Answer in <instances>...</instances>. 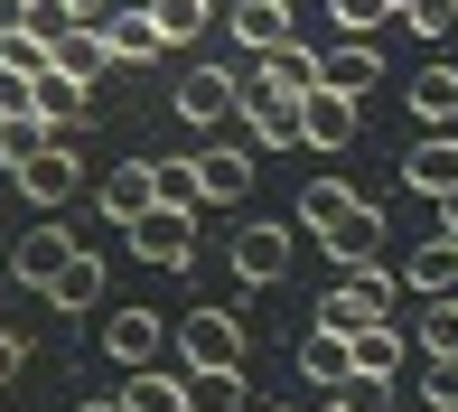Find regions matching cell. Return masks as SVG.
<instances>
[{
	"instance_id": "cell-1",
	"label": "cell",
	"mask_w": 458,
	"mask_h": 412,
	"mask_svg": "<svg viewBox=\"0 0 458 412\" xmlns=\"http://www.w3.org/2000/svg\"><path fill=\"white\" fill-rule=\"evenodd\" d=\"M393 291H403V272H384V262H356V272L337 281V291L318 300V328H337V338H365V328L393 319Z\"/></svg>"
},
{
	"instance_id": "cell-2",
	"label": "cell",
	"mask_w": 458,
	"mask_h": 412,
	"mask_svg": "<svg viewBox=\"0 0 458 412\" xmlns=\"http://www.w3.org/2000/svg\"><path fill=\"white\" fill-rule=\"evenodd\" d=\"M290 253H300V225H272V216H243L234 225V281H253V291L290 281Z\"/></svg>"
},
{
	"instance_id": "cell-3",
	"label": "cell",
	"mask_w": 458,
	"mask_h": 412,
	"mask_svg": "<svg viewBox=\"0 0 458 412\" xmlns=\"http://www.w3.org/2000/svg\"><path fill=\"white\" fill-rule=\"evenodd\" d=\"M178 365H225V375H243V319L234 309H187L178 319Z\"/></svg>"
},
{
	"instance_id": "cell-4",
	"label": "cell",
	"mask_w": 458,
	"mask_h": 412,
	"mask_svg": "<svg viewBox=\"0 0 458 412\" xmlns=\"http://www.w3.org/2000/svg\"><path fill=\"white\" fill-rule=\"evenodd\" d=\"M122 235H131V253L159 262V272H187V262H197V216H187V206H150V216L122 225Z\"/></svg>"
},
{
	"instance_id": "cell-5",
	"label": "cell",
	"mask_w": 458,
	"mask_h": 412,
	"mask_svg": "<svg viewBox=\"0 0 458 412\" xmlns=\"http://www.w3.org/2000/svg\"><path fill=\"white\" fill-rule=\"evenodd\" d=\"M10 188L29 197V206H66L75 188H85V159H75L66 141H38V150L19 159V169H10Z\"/></svg>"
},
{
	"instance_id": "cell-6",
	"label": "cell",
	"mask_w": 458,
	"mask_h": 412,
	"mask_svg": "<svg viewBox=\"0 0 458 412\" xmlns=\"http://www.w3.org/2000/svg\"><path fill=\"white\" fill-rule=\"evenodd\" d=\"M169 103H178V122H187V132H216V122L234 113V66H178Z\"/></svg>"
},
{
	"instance_id": "cell-7",
	"label": "cell",
	"mask_w": 458,
	"mask_h": 412,
	"mask_svg": "<svg viewBox=\"0 0 458 412\" xmlns=\"http://www.w3.org/2000/svg\"><path fill=\"white\" fill-rule=\"evenodd\" d=\"M94 206H103V225H140L159 206V159H122V169H103Z\"/></svg>"
},
{
	"instance_id": "cell-8",
	"label": "cell",
	"mask_w": 458,
	"mask_h": 412,
	"mask_svg": "<svg viewBox=\"0 0 458 412\" xmlns=\"http://www.w3.org/2000/svg\"><path fill=\"white\" fill-rule=\"evenodd\" d=\"M75 253H85V244H75L66 225H29V235H19V253H10V281H19V291H47Z\"/></svg>"
},
{
	"instance_id": "cell-9",
	"label": "cell",
	"mask_w": 458,
	"mask_h": 412,
	"mask_svg": "<svg viewBox=\"0 0 458 412\" xmlns=\"http://www.w3.org/2000/svg\"><path fill=\"white\" fill-rule=\"evenodd\" d=\"M103 47H113V66H159V56H169V38H159L150 0H122V10L103 19Z\"/></svg>"
},
{
	"instance_id": "cell-10",
	"label": "cell",
	"mask_w": 458,
	"mask_h": 412,
	"mask_svg": "<svg viewBox=\"0 0 458 412\" xmlns=\"http://www.w3.org/2000/svg\"><path fill=\"white\" fill-rule=\"evenodd\" d=\"M159 347H169V319H159V309H113V319H103V356L113 365H159Z\"/></svg>"
},
{
	"instance_id": "cell-11",
	"label": "cell",
	"mask_w": 458,
	"mask_h": 412,
	"mask_svg": "<svg viewBox=\"0 0 458 412\" xmlns=\"http://www.w3.org/2000/svg\"><path fill=\"white\" fill-rule=\"evenodd\" d=\"M225 29H234L243 56H272V47L300 38V19H290V0H234V10H225Z\"/></svg>"
},
{
	"instance_id": "cell-12",
	"label": "cell",
	"mask_w": 458,
	"mask_h": 412,
	"mask_svg": "<svg viewBox=\"0 0 458 412\" xmlns=\"http://www.w3.org/2000/svg\"><path fill=\"white\" fill-rule=\"evenodd\" d=\"M356 94H337V85H309L300 94V132H309V150H346V141H356Z\"/></svg>"
},
{
	"instance_id": "cell-13",
	"label": "cell",
	"mask_w": 458,
	"mask_h": 412,
	"mask_svg": "<svg viewBox=\"0 0 458 412\" xmlns=\"http://www.w3.org/2000/svg\"><path fill=\"white\" fill-rule=\"evenodd\" d=\"M318 253L337 262V272H356V262H374V253H384V216H374V206L356 197V206H346V216L327 225V235H318Z\"/></svg>"
},
{
	"instance_id": "cell-14",
	"label": "cell",
	"mask_w": 458,
	"mask_h": 412,
	"mask_svg": "<svg viewBox=\"0 0 458 412\" xmlns=\"http://www.w3.org/2000/svg\"><path fill=\"white\" fill-rule=\"evenodd\" d=\"M403 178H411L430 206H440V197L458 188V132H421V141L403 150Z\"/></svg>"
},
{
	"instance_id": "cell-15",
	"label": "cell",
	"mask_w": 458,
	"mask_h": 412,
	"mask_svg": "<svg viewBox=\"0 0 458 412\" xmlns=\"http://www.w3.org/2000/svg\"><path fill=\"white\" fill-rule=\"evenodd\" d=\"M318 85H337V94H374V85H384V56H374V38H337V47H327L318 56Z\"/></svg>"
},
{
	"instance_id": "cell-16",
	"label": "cell",
	"mask_w": 458,
	"mask_h": 412,
	"mask_svg": "<svg viewBox=\"0 0 458 412\" xmlns=\"http://www.w3.org/2000/svg\"><path fill=\"white\" fill-rule=\"evenodd\" d=\"M122 412H187V375H169V365H122Z\"/></svg>"
},
{
	"instance_id": "cell-17",
	"label": "cell",
	"mask_w": 458,
	"mask_h": 412,
	"mask_svg": "<svg viewBox=\"0 0 458 412\" xmlns=\"http://www.w3.org/2000/svg\"><path fill=\"white\" fill-rule=\"evenodd\" d=\"M197 188L206 206H243L253 197V150H197Z\"/></svg>"
},
{
	"instance_id": "cell-18",
	"label": "cell",
	"mask_w": 458,
	"mask_h": 412,
	"mask_svg": "<svg viewBox=\"0 0 458 412\" xmlns=\"http://www.w3.org/2000/svg\"><path fill=\"white\" fill-rule=\"evenodd\" d=\"M300 375L318 384V394H327V384H346V375H356V338H337V328H309V338H300Z\"/></svg>"
},
{
	"instance_id": "cell-19",
	"label": "cell",
	"mask_w": 458,
	"mask_h": 412,
	"mask_svg": "<svg viewBox=\"0 0 458 412\" xmlns=\"http://www.w3.org/2000/svg\"><path fill=\"white\" fill-rule=\"evenodd\" d=\"M85 103H94V85H75V75H38V85H29V113L47 122V132H75Z\"/></svg>"
},
{
	"instance_id": "cell-20",
	"label": "cell",
	"mask_w": 458,
	"mask_h": 412,
	"mask_svg": "<svg viewBox=\"0 0 458 412\" xmlns=\"http://www.w3.org/2000/svg\"><path fill=\"white\" fill-rule=\"evenodd\" d=\"M403 291H411V300H440V291H458V244H449V235H430L421 253L403 262Z\"/></svg>"
},
{
	"instance_id": "cell-21",
	"label": "cell",
	"mask_w": 458,
	"mask_h": 412,
	"mask_svg": "<svg viewBox=\"0 0 458 412\" xmlns=\"http://www.w3.org/2000/svg\"><path fill=\"white\" fill-rule=\"evenodd\" d=\"M411 113H421V132H449V122H458V66L430 56V66L411 75Z\"/></svg>"
},
{
	"instance_id": "cell-22",
	"label": "cell",
	"mask_w": 458,
	"mask_h": 412,
	"mask_svg": "<svg viewBox=\"0 0 458 412\" xmlns=\"http://www.w3.org/2000/svg\"><path fill=\"white\" fill-rule=\"evenodd\" d=\"M346 206H356V188H346V178H309V188H300V206H290V225H309V235H327V225H337Z\"/></svg>"
},
{
	"instance_id": "cell-23",
	"label": "cell",
	"mask_w": 458,
	"mask_h": 412,
	"mask_svg": "<svg viewBox=\"0 0 458 412\" xmlns=\"http://www.w3.org/2000/svg\"><path fill=\"white\" fill-rule=\"evenodd\" d=\"M56 75H75V85L113 75V47H103V29H66V38H56Z\"/></svg>"
},
{
	"instance_id": "cell-24",
	"label": "cell",
	"mask_w": 458,
	"mask_h": 412,
	"mask_svg": "<svg viewBox=\"0 0 458 412\" xmlns=\"http://www.w3.org/2000/svg\"><path fill=\"white\" fill-rule=\"evenodd\" d=\"M47 300H56V309H66V319H85V309L103 300V262H94V253H75V262H66V272H56V281H47Z\"/></svg>"
},
{
	"instance_id": "cell-25",
	"label": "cell",
	"mask_w": 458,
	"mask_h": 412,
	"mask_svg": "<svg viewBox=\"0 0 458 412\" xmlns=\"http://www.w3.org/2000/svg\"><path fill=\"white\" fill-rule=\"evenodd\" d=\"M253 66L272 75L281 94H309V85H318V47H309V38H290V47H272V56H253Z\"/></svg>"
},
{
	"instance_id": "cell-26",
	"label": "cell",
	"mask_w": 458,
	"mask_h": 412,
	"mask_svg": "<svg viewBox=\"0 0 458 412\" xmlns=\"http://www.w3.org/2000/svg\"><path fill=\"white\" fill-rule=\"evenodd\" d=\"M187 412H243V375H225V365H187Z\"/></svg>"
},
{
	"instance_id": "cell-27",
	"label": "cell",
	"mask_w": 458,
	"mask_h": 412,
	"mask_svg": "<svg viewBox=\"0 0 458 412\" xmlns=\"http://www.w3.org/2000/svg\"><path fill=\"white\" fill-rule=\"evenodd\" d=\"M411 347H421V356H458V291L421 300V328H411Z\"/></svg>"
},
{
	"instance_id": "cell-28",
	"label": "cell",
	"mask_w": 458,
	"mask_h": 412,
	"mask_svg": "<svg viewBox=\"0 0 458 412\" xmlns=\"http://www.w3.org/2000/svg\"><path fill=\"white\" fill-rule=\"evenodd\" d=\"M150 19H159V38H169V47H187V38L216 29V0H150Z\"/></svg>"
},
{
	"instance_id": "cell-29",
	"label": "cell",
	"mask_w": 458,
	"mask_h": 412,
	"mask_svg": "<svg viewBox=\"0 0 458 412\" xmlns=\"http://www.w3.org/2000/svg\"><path fill=\"white\" fill-rule=\"evenodd\" d=\"M403 356H411V338H403V328H365V338H356V375H403Z\"/></svg>"
},
{
	"instance_id": "cell-30",
	"label": "cell",
	"mask_w": 458,
	"mask_h": 412,
	"mask_svg": "<svg viewBox=\"0 0 458 412\" xmlns=\"http://www.w3.org/2000/svg\"><path fill=\"white\" fill-rule=\"evenodd\" d=\"M159 206H187V216L206 206V188H197V150H169V159H159Z\"/></svg>"
},
{
	"instance_id": "cell-31",
	"label": "cell",
	"mask_w": 458,
	"mask_h": 412,
	"mask_svg": "<svg viewBox=\"0 0 458 412\" xmlns=\"http://www.w3.org/2000/svg\"><path fill=\"white\" fill-rule=\"evenodd\" d=\"M327 19H337V38H374L384 19H403L393 0H327Z\"/></svg>"
},
{
	"instance_id": "cell-32",
	"label": "cell",
	"mask_w": 458,
	"mask_h": 412,
	"mask_svg": "<svg viewBox=\"0 0 458 412\" xmlns=\"http://www.w3.org/2000/svg\"><path fill=\"white\" fill-rule=\"evenodd\" d=\"M327 403H346V412H393V375H346V384H327Z\"/></svg>"
},
{
	"instance_id": "cell-33",
	"label": "cell",
	"mask_w": 458,
	"mask_h": 412,
	"mask_svg": "<svg viewBox=\"0 0 458 412\" xmlns=\"http://www.w3.org/2000/svg\"><path fill=\"white\" fill-rule=\"evenodd\" d=\"M421 403L430 412H458V356H421Z\"/></svg>"
},
{
	"instance_id": "cell-34",
	"label": "cell",
	"mask_w": 458,
	"mask_h": 412,
	"mask_svg": "<svg viewBox=\"0 0 458 412\" xmlns=\"http://www.w3.org/2000/svg\"><path fill=\"white\" fill-rule=\"evenodd\" d=\"M403 29L411 38H449L458 29V0H403Z\"/></svg>"
},
{
	"instance_id": "cell-35",
	"label": "cell",
	"mask_w": 458,
	"mask_h": 412,
	"mask_svg": "<svg viewBox=\"0 0 458 412\" xmlns=\"http://www.w3.org/2000/svg\"><path fill=\"white\" fill-rule=\"evenodd\" d=\"M0 122H29V75H0Z\"/></svg>"
},
{
	"instance_id": "cell-36",
	"label": "cell",
	"mask_w": 458,
	"mask_h": 412,
	"mask_svg": "<svg viewBox=\"0 0 458 412\" xmlns=\"http://www.w3.org/2000/svg\"><path fill=\"white\" fill-rule=\"evenodd\" d=\"M19 365H29V347H19V328H0V384H19Z\"/></svg>"
},
{
	"instance_id": "cell-37",
	"label": "cell",
	"mask_w": 458,
	"mask_h": 412,
	"mask_svg": "<svg viewBox=\"0 0 458 412\" xmlns=\"http://www.w3.org/2000/svg\"><path fill=\"white\" fill-rule=\"evenodd\" d=\"M66 10H75V29H103V19H113L122 0H66Z\"/></svg>"
},
{
	"instance_id": "cell-38",
	"label": "cell",
	"mask_w": 458,
	"mask_h": 412,
	"mask_svg": "<svg viewBox=\"0 0 458 412\" xmlns=\"http://www.w3.org/2000/svg\"><path fill=\"white\" fill-rule=\"evenodd\" d=\"M440 235H449V244H458V188H449V197H440Z\"/></svg>"
},
{
	"instance_id": "cell-39",
	"label": "cell",
	"mask_w": 458,
	"mask_h": 412,
	"mask_svg": "<svg viewBox=\"0 0 458 412\" xmlns=\"http://www.w3.org/2000/svg\"><path fill=\"white\" fill-rule=\"evenodd\" d=\"M75 412H122V394H94V403H75Z\"/></svg>"
},
{
	"instance_id": "cell-40",
	"label": "cell",
	"mask_w": 458,
	"mask_h": 412,
	"mask_svg": "<svg viewBox=\"0 0 458 412\" xmlns=\"http://www.w3.org/2000/svg\"><path fill=\"white\" fill-rule=\"evenodd\" d=\"M318 412H346V403H327V394H318Z\"/></svg>"
},
{
	"instance_id": "cell-41",
	"label": "cell",
	"mask_w": 458,
	"mask_h": 412,
	"mask_svg": "<svg viewBox=\"0 0 458 412\" xmlns=\"http://www.w3.org/2000/svg\"><path fill=\"white\" fill-rule=\"evenodd\" d=\"M272 412H290V403H272Z\"/></svg>"
}]
</instances>
